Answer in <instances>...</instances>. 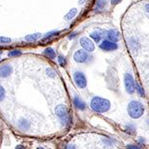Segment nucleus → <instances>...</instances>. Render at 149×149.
<instances>
[{
	"instance_id": "f257e3e1",
	"label": "nucleus",
	"mask_w": 149,
	"mask_h": 149,
	"mask_svg": "<svg viewBox=\"0 0 149 149\" xmlns=\"http://www.w3.org/2000/svg\"><path fill=\"white\" fill-rule=\"evenodd\" d=\"M91 107L93 111L98 112V113H103V112L109 111L110 109L109 100L100 97H93L91 100Z\"/></svg>"
},
{
	"instance_id": "f03ea898",
	"label": "nucleus",
	"mask_w": 149,
	"mask_h": 149,
	"mask_svg": "<svg viewBox=\"0 0 149 149\" xmlns=\"http://www.w3.org/2000/svg\"><path fill=\"white\" fill-rule=\"evenodd\" d=\"M127 112L131 118L137 119L144 113V105L138 100H131L127 105Z\"/></svg>"
},
{
	"instance_id": "7ed1b4c3",
	"label": "nucleus",
	"mask_w": 149,
	"mask_h": 149,
	"mask_svg": "<svg viewBox=\"0 0 149 149\" xmlns=\"http://www.w3.org/2000/svg\"><path fill=\"white\" fill-rule=\"evenodd\" d=\"M55 113L58 117L60 118L62 124L63 125H68V124L71 122V117L69 115L68 109H67L66 105L64 104H59L58 107L55 109Z\"/></svg>"
},
{
	"instance_id": "20e7f679",
	"label": "nucleus",
	"mask_w": 149,
	"mask_h": 149,
	"mask_svg": "<svg viewBox=\"0 0 149 149\" xmlns=\"http://www.w3.org/2000/svg\"><path fill=\"white\" fill-rule=\"evenodd\" d=\"M135 85L136 83L131 74L126 73L124 74V86H125V90L127 93L133 95L134 92H135Z\"/></svg>"
},
{
	"instance_id": "39448f33",
	"label": "nucleus",
	"mask_w": 149,
	"mask_h": 149,
	"mask_svg": "<svg viewBox=\"0 0 149 149\" xmlns=\"http://www.w3.org/2000/svg\"><path fill=\"white\" fill-rule=\"evenodd\" d=\"M90 58H91L90 54H88V52H86V50H78V51H76L74 54V62H77V63H79V64L88 63Z\"/></svg>"
},
{
	"instance_id": "423d86ee",
	"label": "nucleus",
	"mask_w": 149,
	"mask_h": 149,
	"mask_svg": "<svg viewBox=\"0 0 149 149\" xmlns=\"http://www.w3.org/2000/svg\"><path fill=\"white\" fill-rule=\"evenodd\" d=\"M74 81L76 83V85L78 88H86V84H88V81H86V78L85 76V74L81 73L80 71H76L74 73Z\"/></svg>"
},
{
	"instance_id": "0eeeda50",
	"label": "nucleus",
	"mask_w": 149,
	"mask_h": 149,
	"mask_svg": "<svg viewBox=\"0 0 149 149\" xmlns=\"http://www.w3.org/2000/svg\"><path fill=\"white\" fill-rule=\"evenodd\" d=\"M100 50H102V51H104V52H112L118 49V45H117V43L105 39L100 42Z\"/></svg>"
},
{
	"instance_id": "6e6552de",
	"label": "nucleus",
	"mask_w": 149,
	"mask_h": 149,
	"mask_svg": "<svg viewBox=\"0 0 149 149\" xmlns=\"http://www.w3.org/2000/svg\"><path fill=\"white\" fill-rule=\"evenodd\" d=\"M80 44H81V46L83 47V49L86 50V51L88 53L93 52L95 49L93 41L91 40L90 38H88V37H81L80 39Z\"/></svg>"
},
{
	"instance_id": "1a4fd4ad",
	"label": "nucleus",
	"mask_w": 149,
	"mask_h": 149,
	"mask_svg": "<svg viewBox=\"0 0 149 149\" xmlns=\"http://www.w3.org/2000/svg\"><path fill=\"white\" fill-rule=\"evenodd\" d=\"M105 37H107V40H110L112 42L117 43L119 40H120V33L116 30V29H109L105 32Z\"/></svg>"
},
{
	"instance_id": "9d476101",
	"label": "nucleus",
	"mask_w": 149,
	"mask_h": 149,
	"mask_svg": "<svg viewBox=\"0 0 149 149\" xmlns=\"http://www.w3.org/2000/svg\"><path fill=\"white\" fill-rule=\"evenodd\" d=\"M128 46L129 49L131 50V52L133 54H136L140 49V43L138 42L137 39H135L134 37H131L128 39Z\"/></svg>"
},
{
	"instance_id": "9b49d317",
	"label": "nucleus",
	"mask_w": 149,
	"mask_h": 149,
	"mask_svg": "<svg viewBox=\"0 0 149 149\" xmlns=\"http://www.w3.org/2000/svg\"><path fill=\"white\" fill-rule=\"evenodd\" d=\"M90 37L92 38L93 42L100 43V42H102V39L103 37V32L100 29H95V30H93L90 34Z\"/></svg>"
},
{
	"instance_id": "f8f14e48",
	"label": "nucleus",
	"mask_w": 149,
	"mask_h": 149,
	"mask_svg": "<svg viewBox=\"0 0 149 149\" xmlns=\"http://www.w3.org/2000/svg\"><path fill=\"white\" fill-rule=\"evenodd\" d=\"M107 0H97L93 11H95V13H102L107 8Z\"/></svg>"
},
{
	"instance_id": "ddd939ff",
	"label": "nucleus",
	"mask_w": 149,
	"mask_h": 149,
	"mask_svg": "<svg viewBox=\"0 0 149 149\" xmlns=\"http://www.w3.org/2000/svg\"><path fill=\"white\" fill-rule=\"evenodd\" d=\"M12 74V67L10 65H2L0 67V78H7Z\"/></svg>"
},
{
	"instance_id": "4468645a",
	"label": "nucleus",
	"mask_w": 149,
	"mask_h": 149,
	"mask_svg": "<svg viewBox=\"0 0 149 149\" xmlns=\"http://www.w3.org/2000/svg\"><path fill=\"white\" fill-rule=\"evenodd\" d=\"M74 107H77L78 109H80V110H84V109H86V103L85 102H84L81 98H80L79 97H74Z\"/></svg>"
},
{
	"instance_id": "2eb2a0df",
	"label": "nucleus",
	"mask_w": 149,
	"mask_h": 149,
	"mask_svg": "<svg viewBox=\"0 0 149 149\" xmlns=\"http://www.w3.org/2000/svg\"><path fill=\"white\" fill-rule=\"evenodd\" d=\"M40 39H42L41 33H34V34H30L24 37V40L27 41V42H35V41H38Z\"/></svg>"
},
{
	"instance_id": "dca6fc26",
	"label": "nucleus",
	"mask_w": 149,
	"mask_h": 149,
	"mask_svg": "<svg viewBox=\"0 0 149 149\" xmlns=\"http://www.w3.org/2000/svg\"><path fill=\"white\" fill-rule=\"evenodd\" d=\"M77 14H78V9L73 8V9H71V10H70L68 13L66 14V15H65L64 18H65V20H66V21H71L72 19L74 18V16H76Z\"/></svg>"
},
{
	"instance_id": "f3484780",
	"label": "nucleus",
	"mask_w": 149,
	"mask_h": 149,
	"mask_svg": "<svg viewBox=\"0 0 149 149\" xmlns=\"http://www.w3.org/2000/svg\"><path fill=\"white\" fill-rule=\"evenodd\" d=\"M44 55L53 60L56 58V51H55L53 48H46L44 51Z\"/></svg>"
},
{
	"instance_id": "a211bd4d",
	"label": "nucleus",
	"mask_w": 149,
	"mask_h": 149,
	"mask_svg": "<svg viewBox=\"0 0 149 149\" xmlns=\"http://www.w3.org/2000/svg\"><path fill=\"white\" fill-rule=\"evenodd\" d=\"M59 34H60V31H58V30H54V31H51V32H48L47 34L43 37V40H49V39H51V38L56 37V36H58Z\"/></svg>"
},
{
	"instance_id": "6ab92c4d",
	"label": "nucleus",
	"mask_w": 149,
	"mask_h": 149,
	"mask_svg": "<svg viewBox=\"0 0 149 149\" xmlns=\"http://www.w3.org/2000/svg\"><path fill=\"white\" fill-rule=\"evenodd\" d=\"M18 126L20 127L21 129H28L30 127V123H29L28 120L26 119H20L18 121Z\"/></svg>"
},
{
	"instance_id": "aec40b11",
	"label": "nucleus",
	"mask_w": 149,
	"mask_h": 149,
	"mask_svg": "<svg viewBox=\"0 0 149 149\" xmlns=\"http://www.w3.org/2000/svg\"><path fill=\"white\" fill-rule=\"evenodd\" d=\"M135 91L137 92V93L140 95L141 97H144V95H145V93H144V90H143L142 86L139 85V84H136L135 85Z\"/></svg>"
},
{
	"instance_id": "412c9836",
	"label": "nucleus",
	"mask_w": 149,
	"mask_h": 149,
	"mask_svg": "<svg viewBox=\"0 0 149 149\" xmlns=\"http://www.w3.org/2000/svg\"><path fill=\"white\" fill-rule=\"evenodd\" d=\"M22 55V52L19 51V50H12L8 53V57L10 58H15V57H18V56H21Z\"/></svg>"
},
{
	"instance_id": "4be33fe9",
	"label": "nucleus",
	"mask_w": 149,
	"mask_h": 149,
	"mask_svg": "<svg viewBox=\"0 0 149 149\" xmlns=\"http://www.w3.org/2000/svg\"><path fill=\"white\" fill-rule=\"evenodd\" d=\"M46 73L48 76L51 77V78H55V77H56V72H55L52 68H48L46 70Z\"/></svg>"
},
{
	"instance_id": "5701e85b",
	"label": "nucleus",
	"mask_w": 149,
	"mask_h": 149,
	"mask_svg": "<svg viewBox=\"0 0 149 149\" xmlns=\"http://www.w3.org/2000/svg\"><path fill=\"white\" fill-rule=\"evenodd\" d=\"M58 62H59V64L61 65V66H65L67 63L66 58H65L64 56H59L58 57Z\"/></svg>"
},
{
	"instance_id": "b1692460",
	"label": "nucleus",
	"mask_w": 149,
	"mask_h": 149,
	"mask_svg": "<svg viewBox=\"0 0 149 149\" xmlns=\"http://www.w3.org/2000/svg\"><path fill=\"white\" fill-rule=\"evenodd\" d=\"M11 42L10 38H6V37H0V44H9Z\"/></svg>"
},
{
	"instance_id": "393cba45",
	"label": "nucleus",
	"mask_w": 149,
	"mask_h": 149,
	"mask_svg": "<svg viewBox=\"0 0 149 149\" xmlns=\"http://www.w3.org/2000/svg\"><path fill=\"white\" fill-rule=\"evenodd\" d=\"M4 97H5V90L3 88V86L0 85V102H2L4 100Z\"/></svg>"
},
{
	"instance_id": "a878e982",
	"label": "nucleus",
	"mask_w": 149,
	"mask_h": 149,
	"mask_svg": "<svg viewBox=\"0 0 149 149\" xmlns=\"http://www.w3.org/2000/svg\"><path fill=\"white\" fill-rule=\"evenodd\" d=\"M126 131L129 132V133H134L135 132V127H134L133 124H128L126 126Z\"/></svg>"
},
{
	"instance_id": "bb28decb",
	"label": "nucleus",
	"mask_w": 149,
	"mask_h": 149,
	"mask_svg": "<svg viewBox=\"0 0 149 149\" xmlns=\"http://www.w3.org/2000/svg\"><path fill=\"white\" fill-rule=\"evenodd\" d=\"M144 10H145L146 14L149 16V3H146L145 5H144Z\"/></svg>"
},
{
	"instance_id": "cd10ccee",
	"label": "nucleus",
	"mask_w": 149,
	"mask_h": 149,
	"mask_svg": "<svg viewBox=\"0 0 149 149\" xmlns=\"http://www.w3.org/2000/svg\"><path fill=\"white\" fill-rule=\"evenodd\" d=\"M127 149H141L137 145H127Z\"/></svg>"
},
{
	"instance_id": "c85d7f7f",
	"label": "nucleus",
	"mask_w": 149,
	"mask_h": 149,
	"mask_svg": "<svg viewBox=\"0 0 149 149\" xmlns=\"http://www.w3.org/2000/svg\"><path fill=\"white\" fill-rule=\"evenodd\" d=\"M122 0H110V3L112 4V5H116V4H118L119 2H121Z\"/></svg>"
},
{
	"instance_id": "c756f323",
	"label": "nucleus",
	"mask_w": 149,
	"mask_h": 149,
	"mask_svg": "<svg viewBox=\"0 0 149 149\" xmlns=\"http://www.w3.org/2000/svg\"><path fill=\"white\" fill-rule=\"evenodd\" d=\"M76 36H78V33H76V32H74V33H72L71 35L69 36V39L70 40H72V39H74V37H76Z\"/></svg>"
},
{
	"instance_id": "7c9ffc66",
	"label": "nucleus",
	"mask_w": 149,
	"mask_h": 149,
	"mask_svg": "<svg viewBox=\"0 0 149 149\" xmlns=\"http://www.w3.org/2000/svg\"><path fill=\"white\" fill-rule=\"evenodd\" d=\"M67 149H76V146H74V145H72V144H71V145H68V146H67Z\"/></svg>"
},
{
	"instance_id": "2f4dec72",
	"label": "nucleus",
	"mask_w": 149,
	"mask_h": 149,
	"mask_svg": "<svg viewBox=\"0 0 149 149\" xmlns=\"http://www.w3.org/2000/svg\"><path fill=\"white\" fill-rule=\"evenodd\" d=\"M86 1V0H79V4H80V5H83Z\"/></svg>"
},
{
	"instance_id": "473e14b6",
	"label": "nucleus",
	"mask_w": 149,
	"mask_h": 149,
	"mask_svg": "<svg viewBox=\"0 0 149 149\" xmlns=\"http://www.w3.org/2000/svg\"><path fill=\"white\" fill-rule=\"evenodd\" d=\"M37 149H44V148H42V147H38Z\"/></svg>"
},
{
	"instance_id": "72a5a7b5",
	"label": "nucleus",
	"mask_w": 149,
	"mask_h": 149,
	"mask_svg": "<svg viewBox=\"0 0 149 149\" xmlns=\"http://www.w3.org/2000/svg\"><path fill=\"white\" fill-rule=\"evenodd\" d=\"M1 54H2V52H1V51H0V55H1Z\"/></svg>"
}]
</instances>
